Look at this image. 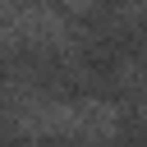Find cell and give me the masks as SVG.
<instances>
[{
  "label": "cell",
  "mask_w": 147,
  "mask_h": 147,
  "mask_svg": "<svg viewBox=\"0 0 147 147\" xmlns=\"http://www.w3.org/2000/svg\"><path fill=\"white\" fill-rule=\"evenodd\" d=\"M18 129L37 138H110L119 115L96 101H37L18 110Z\"/></svg>",
  "instance_id": "1"
}]
</instances>
